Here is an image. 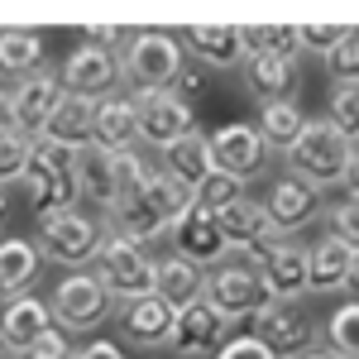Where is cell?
Wrapping results in <instances>:
<instances>
[{"label":"cell","mask_w":359,"mask_h":359,"mask_svg":"<svg viewBox=\"0 0 359 359\" xmlns=\"http://www.w3.org/2000/svg\"><path fill=\"white\" fill-rule=\"evenodd\" d=\"M82 187L86 196L96 201V206H106V211H115V187H111V168H106V154L101 149H91V154H82Z\"/></svg>","instance_id":"obj_37"},{"label":"cell","mask_w":359,"mask_h":359,"mask_svg":"<svg viewBox=\"0 0 359 359\" xmlns=\"http://www.w3.org/2000/svg\"><path fill=\"white\" fill-rule=\"evenodd\" d=\"M302 130H306V115H302V106L297 101H278V106H259V135L269 139L273 149H292L297 139H302Z\"/></svg>","instance_id":"obj_32"},{"label":"cell","mask_w":359,"mask_h":359,"mask_svg":"<svg viewBox=\"0 0 359 359\" xmlns=\"http://www.w3.org/2000/svg\"><path fill=\"white\" fill-rule=\"evenodd\" d=\"M225 340H230V321L201 297V302H192V306L177 311V326H172L168 350H172L177 359H206V355L216 359Z\"/></svg>","instance_id":"obj_11"},{"label":"cell","mask_w":359,"mask_h":359,"mask_svg":"<svg viewBox=\"0 0 359 359\" xmlns=\"http://www.w3.org/2000/svg\"><path fill=\"white\" fill-rule=\"evenodd\" d=\"M106 168H111V187H115L120 201L135 196V192H144V182H149V172H154L135 149H125V154H106Z\"/></svg>","instance_id":"obj_35"},{"label":"cell","mask_w":359,"mask_h":359,"mask_svg":"<svg viewBox=\"0 0 359 359\" xmlns=\"http://www.w3.org/2000/svg\"><path fill=\"white\" fill-rule=\"evenodd\" d=\"M25 359H72V345H67V331H48L43 335V340H39V345H34V350H29Z\"/></svg>","instance_id":"obj_44"},{"label":"cell","mask_w":359,"mask_h":359,"mask_svg":"<svg viewBox=\"0 0 359 359\" xmlns=\"http://www.w3.org/2000/svg\"><path fill=\"white\" fill-rule=\"evenodd\" d=\"M182 48L201 67H240L245 62V39L235 25H192L182 34Z\"/></svg>","instance_id":"obj_22"},{"label":"cell","mask_w":359,"mask_h":359,"mask_svg":"<svg viewBox=\"0 0 359 359\" xmlns=\"http://www.w3.org/2000/svg\"><path fill=\"white\" fill-rule=\"evenodd\" d=\"M111 216H115V235H125V240H135V245H149V240L168 235V221L154 211L149 192H135V196H125V201H115Z\"/></svg>","instance_id":"obj_27"},{"label":"cell","mask_w":359,"mask_h":359,"mask_svg":"<svg viewBox=\"0 0 359 359\" xmlns=\"http://www.w3.org/2000/svg\"><path fill=\"white\" fill-rule=\"evenodd\" d=\"M101 245H106L101 221H91L82 206H77V211H57V216H48V221H39V249H43V259H53L57 269L82 273L86 264H96Z\"/></svg>","instance_id":"obj_4"},{"label":"cell","mask_w":359,"mask_h":359,"mask_svg":"<svg viewBox=\"0 0 359 359\" xmlns=\"http://www.w3.org/2000/svg\"><path fill=\"white\" fill-rule=\"evenodd\" d=\"M326 235H335L340 245H350L359 254V196H345V201H335L331 211H326Z\"/></svg>","instance_id":"obj_39"},{"label":"cell","mask_w":359,"mask_h":359,"mask_svg":"<svg viewBox=\"0 0 359 359\" xmlns=\"http://www.w3.org/2000/svg\"><path fill=\"white\" fill-rule=\"evenodd\" d=\"M306 254H311V245L283 240V245L259 264V273H264V283H269L273 302H302V292H306Z\"/></svg>","instance_id":"obj_19"},{"label":"cell","mask_w":359,"mask_h":359,"mask_svg":"<svg viewBox=\"0 0 359 359\" xmlns=\"http://www.w3.org/2000/svg\"><path fill=\"white\" fill-rule=\"evenodd\" d=\"M326 350L335 359H359V302H345L326 321Z\"/></svg>","instance_id":"obj_33"},{"label":"cell","mask_w":359,"mask_h":359,"mask_svg":"<svg viewBox=\"0 0 359 359\" xmlns=\"http://www.w3.org/2000/svg\"><path fill=\"white\" fill-rule=\"evenodd\" d=\"M43 249L39 240H25V235H5L0 240V297L10 302V297H25L29 287L39 283L43 273Z\"/></svg>","instance_id":"obj_18"},{"label":"cell","mask_w":359,"mask_h":359,"mask_svg":"<svg viewBox=\"0 0 359 359\" xmlns=\"http://www.w3.org/2000/svg\"><path fill=\"white\" fill-rule=\"evenodd\" d=\"M154 297H163L172 311L201 302L206 297V269H196L192 259H182V254L158 259V269H154Z\"/></svg>","instance_id":"obj_21"},{"label":"cell","mask_w":359,"mask_h":359,"mask_svg":"<svg viewBox=\"0 0 359 359\" xmlns=\"http://www.w3.org/2000/svg\"><path fill=\"white\" fill-rule=\"evenodd\" d=\"M240 196H245V182H235L230 172H221V168L196 187V201H201L206 211H225V206H230V201H240Z\"/></svg>","instance_id":"obj_38"},{"label":"cell","mask_w":359,"mask_h":359,"mask_svg":"<svg viewBox=\"0 0 359 359\" xmlns=\"http://www.w3.org/2000/svg\"><path fill=\"white\" fill-rule=\"evenodd\" d=\"M278 359H292L302 350H316V316L302 302H269L254 316V331Z\"/></svg>","instance_id":"obj_10"},{"label":"cell","mask_w":359,"mask_h":359,"mask_svg":"<svg viewBox=\"0 0 359 359\" xmlns=\"http://www.w3.org/2000/svg\"><path fill=\"white\" fill-rule=\"evenodd\" d=\"M5 216H10V196L0 192V225H5Z\"/></svg>","instance_id":"obj_51"},{"label":"cell","mask_w":359,"mask_h":359,"mask_svg":"<svg viewBox=\"0 0 359 359\" xmlns=\"http://www.w3.org/2000/svg\"><path fill=\"white\" fill-rule=\"evenodd\" d=\"M57 82L67 96H86V101H111L115 86L125 82V67H120V53H106V48H72L67 62L57 67Z\"/></svg>","instance_id":"obj_9"},{"label":"cell","mask_w":359,"mask_h":359,"mask_svg":"<svg viewBox=\"0 0 359 359\" xmlns=\"http://www.w3.org/2000/svg\"><path fill=\"white\" fill-rule=\"evenodd\" d=\"M172 91H177V96H182V101L192 106L196 96L206 91V67H201V62H187V67H182V77H177V86H172Z\"/></svg>","instance_id":"obj_45"},{"label":"cell","mask_w":359,"mask_h":359,"mask_svg":"<svg viewBox=\"0 0 359 359\" xmlns=\"http://www.w3.org/2000/svg\"><path fill=\"white\" fill-rule=\"evenodd\" d=\"M211 154H216V168L230 172L235 182H249V177H264L269 163H273V144L259 135V125H245V120H230L211 135Z\"/></svg>","instance_id":"obj_8"},{"label":"cell","mask_w":359,"mask_h":359,"mask_svg":"<svg viewBox=\"0 0 359 359\" xmlns=\"http://www.w3.org/2000/svg\"><path fill=\"white\" fill-rule=\"evenodd\" d=\"M245 57H302V34L297 25H245Z\"/></svg>","instance_id":"obj_29"},{"label":"cell","mask_w":359,"mask_h":359,"mask_svg":"<svg viewBox=\"0 0 359 359\" xmlns=\"http://www.w3.org/2000/svg\"><path fill=\"white\" fill-rule=\"evenodd\" d=\"M345 292L359 302V254H355V264H350V287H345Z\"/></svg>","instance_id":"obj_49"},{"label":"cell","mask_w":359,"mask_h":359,"mask_svg":"<svg viewBox=\"0 0 359 359\" xmlns=\"http://www.w3.org/2000/svg\"><path fill=\"white\" fill-rule=\"evenodd\" d=\"M292 359H335L331 350H302V355H292Z\"/></svg>","instance_id":"obj_50"},{"label":"cell","mask_w":359,"mask_h":359,"mask_svg":"<svg viewBox=\"0 0 359 359\" xmlns=\"http://www.w3.org/2000/svg\"><path fill=\"white\" fill-rule=\"evenodd\" d=\"M82 196H86L82 172H72V177H53V182H34V187H29V206H34L39 221H48L57 211H77Z\"/></svg>","instance_id":"obj_31"},{"label":"cell","mask_w":359,"mask_h":359,"mask_svg":"<svg viewBox=\"0 0 359 359\" xmlns=\"http://www.w3.org/2000/svg\"><path fill=\"white\" fill-rule=\"evenodd\" d=\"M326 120H331V125L350 139V144H359V82H335L331 86Z\"/></svg>","instance_id":"obj_34"},{"label":"cell","mask_w":359,"mask_h":359,"mask_svg":"<svg viewBox=\"0 0 359 359\" xmlns=\"http://www.w3.org/2000/svg\"><path fill=\"white\" fill-rule=\"evenodd\" d=\"M43 57H48V48L34 29H0V72L5 77H20V82L39 77Z\"/></svg>","instance_id":"obj_26"},{"label":"cell","mask_w":359,"mask_h":359,"mask_svg":"<svg viewBox=\"0 0 359 359\" xmlns=\"http://www.w3.org/2000/svg\"><path fill=\"white\" fill-rule=\"evenodd\" d=\"M62 96H67V91H62V82H57L53 72H39V77L15 82V96H10V125H15L25 139H43Z\"/></svg>","instance_id":"obj_12"},{"label":"cell","mask_w":359,"mask_h":359,"mask_svg":"<svg viewBox=\"0 0 359 359\" xmlns=\"http://www.w3.org/2000/svg\"><path fill=\"white\" fill-rule=\"evenodd\" d=\"M154 269L158 259L144 245L125 240V235H106V245L96 254L91 273L106 283V292L120 297V302H135V297H154Z\"/></svg>","instance_id":"obj_3"},{"label":"cell","mask_w":359,"mask_h":359,"mask_svg":"<svg viewBox=\"0 0 359 359\" xmlns=\"http://www.w3.org/2000/svg\"><path fill=\"white\" fill-rule=\"evenodd\" d=\"M172 254H182V259H192L196 269H221L230 245H225L221 235V221H216V211H206L201 201H196L192 211H187V221H177L172 230Z\"/></svg>","instance_id":"obj_13"},{"label":"cell","mask_w":359,"mask_h":359,"mask_svg":"<svg viewBox=\"0 0 359 359\" xmlns=\"http://www.w3.org/2000/svg\"><path fill=\"white\" fill-rule=\"evenodd\" d=\"M297 34H302V53L331 57L340 48V39L350 34V25H297Z\"/></svg>","instance_id":"obj_41"},{"label":"cell","mask_w":359,"mask_h":359,"mask_svg":"<svg viewBox=\"0 0 359 359\" xmlns=\"http://www.w3.org/2000/svg\"><path fill=\"white\" fill-rule=\"evenodd\" d=\"M111 311H115V297L106 292V283L91 273V269L67 273L53 287V326H57V331H67V335L96 331Z\"/></svg>","instance_id":"obj_5"},{"label":"cell","mask_w":359,"mask_h":359,"mask_svg":"<svg viewBox=\"0 0 359 359\" xmlns=\"http://www.w3.org/2000/svg\"><path fill=\"white\" fill-rule=\"evenodd\" d=\"M29 149H34V139H25L15 125L0 130V192H5V182H25Z\"/></svg>","instance_id":"obj_36"},{"label":"cell","mask_w":359,"mask_h":359,"mask_svg":"<svg viewBox=\"0 0 359 359\" xmlns=\"http://www.w3.org/2000/svg\"><path fill=\"white\" fill-rule=\"evenodd\" d=\"M216 359H278V355L264 345V340H259V335H230Z\"/></svg>","instance_id":"obj_42"},{"label":"cell","mask_w":359,"mask_h":359,"mask_svg":"<svg viewBox=\"0 0 359 359\" xmlns=\"http://www.w3.org/2000/svg\"><path fill=\"white\" fill-rule=\"evenodd\" d=\"M144 192L154 201V211L168 221V230H177V221H187V211L196 206V192L187 182H177V177H168L163 168L158 172H149V182H144Z\"/></svg>","instance_id":"obj_30"},{"label":"cell","mask_w":359,"mask_h":359,"mask_svg":"<svg viewBox=\"0 0 359 359\" xmlns=\"http://www.w3.org/2000/svg\"><path fill=\"white\" fill-rule=\"evenodd\" d=\"M130 106H135V115H139V139L154 144L158 154H163L168 144H177V139H187L196 130L192 106H187L177 91H130Z\"/></svg>","instance_id":"obj_7"},{"label":"cell","mask_w":359,"mask_h":359,"mask_svg":"<svg viewBox=\"0 0 359 359\" xmlns=\"http://www.w3.org/2000/svg\"><path fill=\"white\" fill-rule=\"evenodd\" d=\"M96 111H101V101L62 96L57 111H53V120H48V135H43V139L67 144V149H86V144H96Z\"/></svg>","instance_id":"obj_24"},{"label":"cell","mask_w":359,"mask_h":359,"mask_svg":"<svg viewBox=\"0 0 359 359\" xmlns=\"http://www.w3.org/2000/svg\"><path fill=\"white\" fill-rule=\"evenodd\" d=\"M72 359H125V350H120L115 340H91L82 350H72Z\"/></svg>","instance_id":"obj_46"},{"label":"cell","mask_w":359,"mask_h":359,"mask_svg":"<svg viewBox=\"0 0 359 359\" xmlns=\"http://www.w3.org/2000/svg\"><path fill=\"white\" fill-rule=\"evenodd\" d=\"M345 187H350V196H359V144L350 154V168H345Z\"/></svg>","instance_id":"obj_47"},{"label":"cell","mask_w":359,"mask_h":359,"mask_svg":"<svg viewBox=\"0 0 359 359\" xmlns=\"http://www.w3.org/2000/svg\"><path fill=\"white\" fill-rule=\"evenodd\" d=\"M350 154H355V144L340 135L331 120H306L302 139H297V144L287 149V172L326 192L331 182H345Z\"/></svg>","instance_id":"obj_2"},{"label":"cell","mask_w":359,"mask_h":359,"mask_svg":"<svg viewBox=\"0 0 359 359\" xmlns=\"http://www.w3.org/2000/svg\"><path fill=\"white\" fill-rule=\"evenodd\" d=\"M206 302L216 306L225 321H254L264 306L273 302V292H269V283H264L259 269H249V264H221V269L206 273Z\"/></svg>","instance_id":"obj_6"},{"label":"cell","mask_w":359,"mask_h":359,"mask_svg":"<svg viewBox=\"0 0 359 359\" xmlns=\"http://www.w3.org/2000/svg\"><path fill=\"white\" fill-rule=\"evenodd\" d=\"M82 43H91V48H106V53H115V48H125V43H130V34H120L115 25H86V29H82Z\"/></svg>","instance_id":"obj_43"},{"label":"cell","mask_w":359,"mask_h":359,"mask_svg":"<svg viewBox=\"0 0 359 359\" xmlns=\"http://www.w3.org/2000/svg\"><path fill=\"white\" fill-rule=\"evenodd\" d=\"M53 331V306L43 302V297H10L5 311H0V345H5V355H20L25 359L43 335Z\"/></svg>","instance_id":"obj_14"},{"label":"cell","mask_w":359,"mask_h":359,"mask_svg":"<svg viewBox=\"0 0 359 359\" xmlns=\"http://www.w3.org/2000/svg\"><path fill=\"white\" fill-rule=\"evenodd\" d=\"M172 326H177V311L163 302V297H135V302L120 306V331L130 345L139 350H158L172 340Z\"/></svg>","instance_id":"obj_16"},{"label":"cell","mask_w":359,"mask_h":359,"mask_svg":"<svg viewBox=\"0 0 359 359\" xmlns=\"http://www.w3.org/2000/svg\"><path fill=\"white\" fill-rule=\"evenodd\" d=\"M120 67L135 82V91H172L187 67V48H182V39H172L163 29H139L120 48Z\"/></svg>","instance_id":"obj_1"},{"label":"cell","mask_w":359,"mask_h":359,"mask_svg":"<svg viewBox=\"0 0 359 359\" xmlns=\"http://www.w3.org/2000/svg\"><path fill=\"white\" fill-rule=\"evenodd\" d=\"M10 96H15V91L0 82V130H10Z\"/></svg>","instance_id":"obj_48"},{"label":"cell","mask_w":359,"mask_h":359,"mask_svg":"<svg viewBox=\"0 0 359 359\" xmlns=\"http://www.w3.org/2000/svg\"><path fill=\"white\" fill-rule=\"evenodd\" d=\"M264 206H269V221L278 225V235H297L302 225L316 221V211H321V187H311V182H302V177H278L273 187H269V196H264Z\"/></svg>","instance_id":"obj_15"},{"label":"cell","mask_w":359,"mask_h":359,"mask_svg":"<svg viewBox=\"0 0 359 359\" xmlns=\"http://www.w3.org/2000/svg\"><path fill=\"white\" fill-rule=\"evenodd\" d=\"M139 144V115L130 106V96H111V101H101V111H96V144L91 149H101V154H125V149H135Z\"/></svg>","instance_id":"obj_25"},{"label":"cell","mask_w":359,"mask_h":359,"mask_svg":"<svg viewBox=\"0 0 359 359\" xmlns=\"http://www.w3.org/2000/svg\"><path fill=\"white\" fill-rule=\"evenodd\" d=\"M326 72H331L335 82H359V29H350L340 39V48L326 57Z\"/></svg>","instance_id":"obj_40"},{"label":"cell","mask_w":359,"mask_h":359,"mask_svg":"<svg viewBox=\"0 0 359 359\" xmlns=\"http://www.w3.org/2000/svg\"><path fill=\"white\" fill-rule=\"evenodd\" d=\"M245 86L259 106L297 101L302 67H297V57H245Z\"/></svg>","instance_id":"obj_17"},{"label":"cell","mask_w":359,"mask_h":359,"mask_svg":"<svg viewBox=\"0 0 359 359\" xmlns=\"http://www.w3.org/2000/svg\"><path fill=\"white\" fill-rule=\"evenodd\" d=\"M0 359H5V345H0Z\"/></svg>","instance_id":"obj_52"},{"label":"cell","mask_w":359,"mask_h":359,"mask_svg":"<svg viewBox=\"0 0 359 359\" xmlns=\"http://www.w3.org/2000/svg\"><path fill=\"white\" fill-rule=\"evenodd\" d=\"M163 172L168 177H177V182H187V187H201L211 172H216V154H211V135H201L192 130L187 139H177V144H168L163 149Z\"/></svg>","instance_id":"obj_23"},{"label":"cell","mask_w":359,"mask_h":359,"mask_svg":"<svg viewBox=\"0 0 359 359\" xmlns=\"http://www.w3.org/2000/svg\"><path fill=\"white\" fill-rule=\"evenodd\" d=\"M82 172V149H67V144H53V139H34L29 149V168H25V182H53V177H72Z\"/></svg>","instance_id":"obj_28"},{"label":"cell","mask_w":359,"mask_h":359,"mask_svg":"<svg viewBox=\"0 0 359 359\" xmlns=\"http://www.w3.org/2000/svg\"><path fill=\"white\" fill-rule=\"evenodd\" d=\"M350 264H355V249L340 245L335 235H321L306 254V292H321V297L345 292L350 287Z\"/></svg>","instance_id":"obj_20"}]
</instances>
